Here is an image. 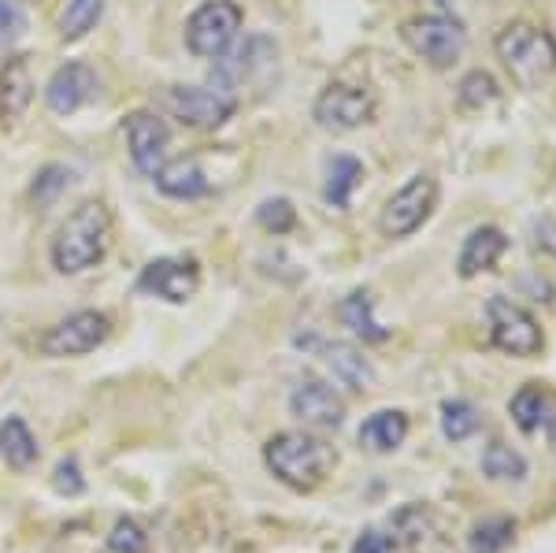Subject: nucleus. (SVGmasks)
<instances>
[{"instance_id": "obj_14", "label": "nucleus", "mask_w": 556, "mask_h": 553, "mask_svg": "<svg viewBox=\"0 0 556 553\" xmlns=\"http://www.w3.org/2000/svg\"><path fill=\"white\" fill-rule=\"evenodd\" d=\"M290 413L308 427H342L345 424V398L327 379L304 376L290 390Z\"/></svg>"}, {"instance_id": "obj_11", "label": "nucleus", "mask_w": 556, "mask_h": 553, "mask_svg": "<svg viewBox=\"0 0 556 553\" xmlns=\"http://www.w3.org/2000/svg\"><path fill=\"white\" fill-rule=\"evenodd\" d=\"M108 335H112V319H108L104 312L78 309L41 335V353L45 356H86V353H93L97 345H104Z\"/></svg>"}, {"instance_id": "obj_16", "label": "nucleus", "mask_w": 556, "mask_h": 553, "mask_svg": "<svg viewBox=\"0 0 556 553\" xmlns=\"http://www.w3.org/2000/svg\"><path fill=\"white\" fill-rule=\"evenodd\" d=\"M301 345H312L323 364L334 372L338 382H345L349 390H367L375 382V368L364 356V350H356L353 342H323V338H301Z\"/></svg>"}, {"instance_id": "obj_25", "label": "nucleus", "mask_w": 556, "mask_h": 553, "mask_svg": "<svg viewBox=\"0 0 556 553\" xmlns=\"http://www.w3.org/2000/svg\"><path fill=\"white\" fill-rule=\"evenodd\" d=\"M108 0H67L64 15H60V38L64 41H83L104 15Z\"/></svg>"}, {"instance_id": "obj_1", "label": "nucleus", "mask_w": 556, "mask_h": 553, "mask_svg": "<svg viewBox=\"0 0 556 553\" xmlns=\"http://www.w3.org/2000/svg\"><path fill=\"white\" fill-rule=\"evenodd\" d=\"M264 465L282 487L312 494L330 479L338 465V450L312 431H278L264 445Z\"/></svg>"}, {"instance_id": "obj_30", "label": "nucleus", "mask_w": 556, "mask_h": 553, "mask_svg": "<svg viewBox=\"0 0 556 553\" xmlns=\"http://www.w3.org/2000/svg\"><path fill=\"white\" fill-rule=\"evenodd\" d=\"M460 104L464 109H471V112H479V109H486V104L497 101V83L486 75V71H468V75L460 78Z\"/></svg>"}, {"instance_id": "obj_6", "label": "nucleus", "mask_w": 556, "mask_h": 553, "mask_svg": "<svg viewBox=\"0 0 556 553\" xmlns=\"http://www.w3.org/2000/svg\"><path fill=\"white\" fill-rule=\"evenodd\" d=\"M401 41L434 71H450L468 49V34L450 15H416L401 26Z\"/></svg>"}, {"instance_id": "obj_12", "label": "nucleus", "mask_w": 556, "mask_h": 553, "mask_svg": "<svg viewBox=\"0 0 556 553\" xmlns=\"http://www.w3.org/2000/svg\"><path fill=\"white\" fill-rule=\"evenodd\" d=\"M123 134H127V153L130 164L138 167L141 175H156L167 160V146H172V130H167L164 115L138 109L123 120Z\"/></svg>"}, {"instance_id": "obj_3", "label": "nucleus", "mask_w": 556, "mask_h": 553, "mask_svg": "<svg viewBox=\"0 0 556 553\" xmlns=\"http://www.w3.org/2000/svg\"><path fill=\"white\" fill-rule=\"evenodd\" d=\"M493 49H497V60L513 75V83L523 89H538L556 75V38L545 26L534 23L501 26L497 38H493Z\"/></svg>"}, {"instance_id": "obj_8", "label": "nucleus", "mask_w": 556, "mask_h": 553, "mask_svg": "<svg viewBox=\"0 0 556 553\" xmlns=\"http://www.w3.org/2000/svg\"><path fill=\"white\" fill-rule=\"evenodd\" d=\"M438 204V183L434 175L416 172L401 190H393V198L382 204L379 212V230L386 238H408L430 219Z\"/></svg>"}, {"instance_id": "obj_17", "label": "nucleus", "mask_w": 556, "mask_h": 553, "mask_svg": "<svg viewBox=\"0 0 556 553\" xmlns=\"http://www.w3.org/2000/svg\"><path fill=\"white\" fill-rule=\"evenodd\" d=\"M152 183L172 201H201L212 193V183H208V175H204V167L197 164V156L164 160V167L152 175Z\"/></svg>"}, {"instance_id": "obj_7", "label": "nucleus", "mask_w": 556, "mask_h": 553, "mask_svg": "<svg viewBox=\"0 0 556 553\" xmlns=\"http://www.w3.org/2000/svg\"><path fill=\"white\" fill-rule=\"evenodd\" d=\"M160 109L190 130H215L238 112V101L208 86H167L160 93Z\"/></svg>"}, {"instance_id": "obj_9", "label": "nucleus", "mask_w": 556, "mask_h": 553, "mask_svg": "<svg viewBox=\"0 0 556 553\" xmlns=\"http://www.w3.org/2000/svg\"><path fill=\"white\" fill-rule=\"evenodd\" d=\"M379 112V101L367 86L356 83H330L323 86V93L312 104V115L323 130H334V134H349V130H361L364 123L375 120Z\"/></svg>"}, {"instance_id": "obj_32", "label": "nucleus", "mask_w": 556, "mask_h": 553, "mask_svg": "<svg viewBox=\"0 0 556 553\" xmlns=\"http://www.w3.org/2000/svg\"><path fill=\"white\" fill-rule=\"evenodd\" d=\"M52 490L64 498L86 494V479H83V468H78V457H64L56 468H52Z\"/></svg>"}, {"instance_id": "obj_19", "label": "nucleus", "mask_w": 556, "mask_h": 553, "mask_svg": "<svg viewBox=\"0 0 556 553\" xmlns=\"http://www.w3.org/2000/svg\"><path fill=\"white\" fill-rule=\"evenodd\" d=\"M508 416L523 435H549L556 424V401L542 382H527L519 394L508 401Z\"/></svg>"}, {"instance_id": "obj_15", "label": "nucleus", "mask_w": 556, "mask_h": 553, "mask_svg": "<svg viewBox=\"0 0 556 553\" xmlns=\"http://www.w3.org/2000/svg\"><path fill=\"white\" fill-rule=\"evenodd\" d=\"M34 64L26 52L12 56L0 67V127H15L23 120L26 109L34 104Z\"/></svg>"}, {"instance_id": "obj_21", "label": "nucleus", "mask_w": 556, "mask_h": 553, "mask_svg": "<svg viewBox=\"0 0 556 553\" xmlns=\"http://www.w3.org/2000/svg\"><path fill=\"white\" fill-rule=\"evenodd\" d=\"M364 178V164L356 160L353 153H338L334 160L327 164V183H323V201L330 209H349L353 204V193Z\"/></svg>"}, {"instance_id": "obj_2", "label": "nucleus", "mask_w": 556, "mask_h": 553, "mask_svg": "<svg viewBox=\"0 0 556 553\" xmlns=\"http://www.w3.org/2000/svg\"><path fill=\"white\" fill-rule=\"evenodd\" d=\"M108 246H112V212L104 201H83L60 223L49 261L60 275H83L104 261Z\"/></svg>"}, {"instance_id": "obj_33", "label": "nucleus", "mask_w": 556, "mask_h": 553, "mask_svg": "<svg viewBox=\"0 0 556 553\" xmlns=\"http://www.w3.org/2000/svg\"><path fill=\"white\" fill-rule=\"evenodd\" d=\"M349 553H390V539H386L379 528H367V531L356 535V542Z\"/></svg>"}, {"instance_id": "obj_23", "label": "nucleus", "mask_w": 556, "mask_h": 553, "mask_svg": "<svg viewBox=\"0 0 556 553\" xmlns=\"http://www.w3.org/2000/svg\"><path fill=\"white\" fill-rule=\"evenodd\" d=\"M338 316H342V324L356 338H364V342H386V338H390V327H382L379 319H375V298L367 290L349 293L342 301V309H338Z\"/></svg>"}, {"instance_id": "obj_28", "label": "nucleus", "mask_w": 556, "mask_h": 553, "mask_svg": "<svg viewBox=\"0 0 556 553\" xmlns=\"http://www.w3.org/2000/svg\"><path fill=\"white\" fill-rule=\"evenodd\" d=\"M513 539H516V524L505 520V516H493V520H482L479 528L471 531V550L475 553H501Z\"/></svg>"}, {"instance_id": "obj_27", "label": "nucleus", "mask_w": 556, "mask_h": 553, "mask_svg": "<svg viewBox=\"0 0 556 553\" xmlns=\"http://www.w3.org/2000/svg\"><path fill=\"white\" fill-rule=\"evenodd\" d=\"M71 178H75V172H71L67 164H45L30 183V201L38 204V209H49V204L71 186Z\"/></svg>"}, {"instance_id": "obj_20", "label": "nucleus", "mask_w": 556, "mask_h": 553, "mask_svg": "<svg viewBox=\"0 0 556 553\" xmlns=\"http://www.w3.org/2000/svg\"><path fill=\"white\" fill-rule=\"evenodd\" d=\"M356 439H361L364 450H371V453H393L408 439V413L405 409H379V413H371L361 424Z\"/></svg>"}, {"instance_id": "obj_26", "label": "nucleus", "mask_w": 556, "mask_h": 553, "mask_svg": "<svg viewBox=\"0 0 556 553\" xmlns=\"http://www.w3.org/2000/svg\"><path fill=\"white\" fill-rule=\"evenodd\" d=\"M479 409L471 405V401H464V398H450V401H442V435L450 442H464V439H471L475 431H479Z\"/></svg>"}, {"instance_id": "obj_35", "label": "nucleus", "mask_w": 556, "mask_h": 553, "mask_svg": "<svg viewBox=\"0 0 556 553\" xmlns=\"http://www.w3.org/2000/svg\"><path fill=\"white\" fill-rule=\"evenodd\" d=\"M412 516H416V520H424L427 513H419V510H405V513H397V520H401V524H408ZM405 539H408V542H419V539H424V528H416V531H405Z\"/></svg>"}, {"instance_id": "obj_13", "label": "nucleus", "mask_w": 556, "mask_h": 553, "mask_svg": "<svg viewBox=\"0 0 556 553\" xmlns=\"http://www.w3.org/2000/svg\"><path fill=\"white\" fill-rule=\"evenodd\" d=\"M97 97V71L83 64V60H67L52 71V78L45 83V104L52 115H75L83 112Z\"/></svg>"}, {"instance_id": "obj_34", "label": "nucleus", "mask_w": 556, "mask_h": 553, "mask_svg": "<svg viewBox=\"0 0 556 553\" xmlns=\"http://www.w3.org/2000/svg\"><path fill=\"white\" fill-rule=\"evenodd\" d=\"M23 30V15L12 0H0V38H12V34Z\"/></svg>"}, {"instance_id": "obj_29", "label": "nucleus", "mask_w": 556, "mask_h": 553, "mask_svg": "<svg viewBox=\"0 0 556 553\" xmlns=\"http://www.w3.org/2000/svg\"><path fill=\"white\" fill-rule=\"evenodd\" d=\"M256 223L267 235H290V230L298 227V209H293L290 198H267V201H260Z\"/></svg>"}, {"instance_id": "obj_31", "label": "nucleus", "mask_w": 556, "mask_h": 553, "mask_svg": "<svg viewBox=\"0 0 556 553\" xmlns=\"http://www.w3.org/2000/svg\"><path fill=\"white\" fill-rule=\"evenodd\" d=\"M108 550L112 553H149V535L138 520L130 516H119L108 531Z\"/></svg>"}, {"instance_id": "obj_18", "label": "nucleus", "mask_w": 556, "mask_h": 553, "mask_svg": "<svg viewBox=\"0 0 556 553\" xmlns=\"http://www.w3.org/2000/svg\"><path fill=\"white\" fill-rule=\"evenodd\" d=\"M505 249H508V235L501 227H493V223L475 227L460 246L456 272H460V279H475V275H482V272H493L501 256H505Z\"/></svg>"}, {"instance_id": "obj_10", "label": "nucleus", "mask_w": 556, "mask_h": 553, "mask_svg": "<svg viewBox=\"0 0 556 553\" xmlns=\"http://www.w3.org/2000/svg\"><path fill=\"white\" fill-rule=\"evenodd\" d=\"M138 290L149 293V298L167 301V305H186L201 290V261L193 253L156 256V261L141 267Z\"/></svg>"}, {"instance_id": "obj_22", "label": "nucleus", "mask_w": 556, "mask_h": 553, "mask_svg": "<svg viewBox=\"0 0 556 553\" xmlns=\"http://www.w3.org/2000/svg\"><path fill=\"white\" fill-rule=\"evenodd\" d=\"M0 461L15 472L30 468L38 461V439H34V431L26 427L23 416L0 420Z\"/></svg>"}, {"instance_id": "obj_5", "label": "nucleus", "mask_w": 556, "mask_h": 553, "mask_svg": "<svg viewBox=\"0 0 556 553\" xmlns=\"http://www.w3.org/2000/svg\"><path fill=\"white\" fill-rule=\"evenodd\" d=\"M486 327L493 350L519 356V361H531V356L545 350V335L538 327V319L505 293H493L486 301Z\"/></svg>"}, {"instance_id": "obj_4", "label": "nucleus", "mask_w": 556, "mask_h": 553, "mask_svg": "<svg viewBox=\"0 0 556 553\" xmlns=\"http://www.w3.org/2000/svg\"><path fill=\"white\" fill-rule=\"evenodd\" d=\"M245 12L238 0H204L193 8V15L186 20V49L197 60H219L230 52Z\"/></svg>"}, {"instance_id": "obj_24", "label": "nucleus", "mask_w": 556, "mask_h": 553, "mask_svg": "<svg viewBox=\"0 0 556 553\" xmlns=\"http://www.w3.org/2000/svg\"><path fill=\"white\" fill-rule=\"evenodd\" d=\"M482 472H486L490 479H497V483H523L531 465H527V457L519 450H513V445L490 442L486 450H482Z\"/></svg>"}]
</instances>
